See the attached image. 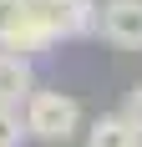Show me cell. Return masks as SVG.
Instances as JSON below:
<instances>
[{"label": "cell", "mask_w": 142, "mask_h": 147, "mask_svg": "<svg viewBox=\"0 0 142 147\" xmlns=\"http://www.w3.org/2000/svg\"><path fill=\"white\" fill-rule=\"evenodd\" d=\"M97 36L117 51H142V0H101Z\"/></svg>", "instance_id": "cell-3"}, {"label": "cell", "mask_w": 142, "mask_h": 147, "mask_svg": "<svg viewBox=\"0 0 142 147\" xmlns=\"http://www.w3.org/2000/svg\"><path fill=\"white\" fill-rule=\"evenodd\" d=\"M36 91V66L20 51H0V107H26Z\"/></svg>", "instance_id": "cell-4"}, {"label": "cell", "mask_w": 142, "mask_h": 147, "mask_svg": "<svg viewBox=\"0 0 142 147\" xmlns=\"http://www.w3.org/2000/svg\"><path fill=\"white\" fill-rule=\"evenodd\" d=\"M122 112H127V117H132V122L142 127V81H137V86L127 91V107H122Z\"/></svg>", "instance_id": "cell-7"}, {"label": "cell", "mask_w": 142, "mask_h": 147, "mask_svg": "<svg viewBox=\"0 0 142 147\" xmlns=\"http://www.w3.org/2000/svg\"><path fill=\"white\" fill-rule=\"evenodd\" d=\"M26 112L20 107H0V147H26Z\"/></svg>", "instance_id": "cell-6"}, {"label": "cell", "mask_w": 142, "mask_h": 147, "mask_svg": "<svg viewBox=\"0 0 142 147\" xmlns=\"http://www.w3.org/2000/svg\"><path fill=\"white\" fill-rule=\"evenodd\" d=\"M20 112H26V132L46 147H66L71 137L86 132L81 127V102L71 91H56V86H36Z\"/></svg>", "instance_id": "cell-1"}, {"label": "cell", "mask_w": 142, "mask_h": 147, "mask_svg": "<svg viewBox=\"0 0 142 147\" xmlns=\"http://www.w3.org/2000/svg\"><path fill=\"white\" fill-rule=\"evenodd\" d=\"M86 147H142V127L127 117V112H107L86 127Z\"/></svg>", "instance_id": "cell-5"}, {"label": "cell", "mask_w": 142, "mask_h": 147, "mask_svg": "<svg viewBox=\"0 0 142 147\" xmlns=\"http://www.w3.org/2000/svg\"><path fill=\"white\" fill-rule=\"evenodd\" d=\"M26 10L46 26L51 41H81L97 30V0H26Z\"/></svg>", "instance_id": "cell-2"}]
</instances>
